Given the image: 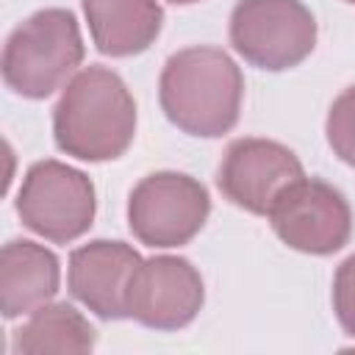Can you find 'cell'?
<instances>
[{"label": "cell", "instance_id": "cell-13", "mask_svg": "<svg viewBox=\"0 0 355 355\" xmlns=\"http://www.w3.org/2000/svg\"><path fill=\"white\" fill-rule=\"evenodd\" d=\"M94 347V327L67 302L42 305L17 330L14 349L22 355L47 352H89Z\"/></svg>", "mask_w": 355, "mask_h": 355}, {"label": "cell", "instance_id": "cell-5", "mask_svg": "<svg viewBox=\"0 0 355 355\" xmlns=\"http://www.w3.org/2000/svg\"><path fill=\"white\" fill-rule=\"evenodd\" d=\"M17 214L25 227L44 239L72 241L92 227L94 186L83 172L61 161H39L22 180Z\"/></svg>", "mask_w": 355, "mask_h": 355}, {"label": "cell", "instance_id": "cell-16", "mask_svg": "<svg viewBox=\"0 0 355 355\" xmlns=\"http://www.w3.org/2000/svg\"><path fill=\"white\" fill-rule=\"evenodd\" d=\"M172 3H194V0H172Z\"/></svg>", "mask_w": 355, "mask_h": 355}, {"label": "cell", "instance_id": "cell-17", "mask_svg": "<svg viewBox=\"0 0 355 355\" xmlns=\"http://www.w3.org/2000/svg\"><path fill=\"white\" fill-rule=\"evenodd\" d=\"M347 3H355V0H347Z\"/></svg>", "mask_w": 355, "mask_h": 355}, {"label": "cell", "instance_id": "cell-11", "mask_svg": "<svg viewBox=\"0 0 355 355\" xmlns=\"http://www.w3.org/2000/svg\"><path fill=\"white\" fill-rule=\"evenodd\" d=\"M58 291V261L33 241H8L0 252V311L6 319L31 313Z\"/></svg>", "mask_w": 355, "mask_h": 355}, {"label": "cell", "instance_id": "cell-6", "mask_svg": "<svg viewBox=\"0 0 355 355\" xmlns=\"http://www.w3.org/2000/svg\"><path fill=\"white\" fill-rule=\"evenodd\" d=\"M211 211L208 191L189 175H147L128 202V222L139 241L150 247H180L200 233Z\"/></svg>", "mask_w": 355, "mask_h": 355}, {"label": "cell", "instance_id": "cell-3", "mask_svg": "<svg viewBox=\"0 0 355 355\" xmlns=\"http://www.w3.org/2000/svg\"><path fill=\"white\" fill-rule=\"evenodd\" d=\"M83 42L78 22L64 8H44L28 17L6 42L3 80L22 97L53 94L80 64Z\"/></svg>", "mask_w": 355, "mask_h": 355}, {"label": "cell", "instance_id": "cell-8", "mask_svg": "<svg viewBox=\"0 0 355 355\" xmlns=\"http://www.w3.org/2000/svg\"><path fill=\"white\" fill-rule=\"evenodd\" d=\"M302 178L297 155L269 139H236L219 164L222 194L252 214H269L277 197Z\"/></svg>", "mask_w": 355, "mask_h": 355}, {"label": "cell", "instance_id": "cell-12", "mask_svg": "<svg viewBox=\"0 0 355 355\" xmlns=\"http://www.w3.org/2000/svg\"><path fill=\"white\" fill-rule=\"evenodd\" d=\"M92 39L105 55H133L153 44L164 11L155 0H83Z\"/></svg>", "mask_w": 355, "mask_h": 355}, {"label": "cell", "instance_id": "cell-10", "mask_svg": "<svg viewBox=\"0 0 355 355\" xmlns=\"http://www.w3.org/2000/svg\"><path fill=\"white\" fill-rule=\"evenodd\" d=\"M141 258L122 241H92L69 255V291L103 319L128 316V288Z\"/></svg>", "mask_w": 355, "mask_h": 355}, {"label": "cell", "instance_id": "cell-1", "mask_svg": "<svg viewBox=\"0 0 355 355\" xmlns=\"http://www.w3.org/2000/svg\"><path fill=\"white\" fill-rule=\"evenodd\" d=\"M55 144L80 161L119 158L136 133V103L122 78L105 67L78 72L55 111Z\"/></svg>", "mask_w": 355, "mask_h": 355}, {"label": "cell", "instance_id": "cell-4", "mask_svg": "<svg viewBox=\"0 0 355 355\" xmlns=\"http://www.w3.org/2000/svg\"><path fill=\"white\" fill-rule=\"evenodd\" d=\"M236 53L261 69H288L316 44L313 14L300 0H239L230 14Z\"/></svg>", "mask_w": 355, "mask_h": 355}, {"label": "cell", "instance_id": "cell-9", "mask_svg": "<svg viewBox=\"0 0 355 355\" xmlns=\"http://www.w3.org/2000/svg\"><path fill=\"white\" fill-rule=\"evenodd\" d=\"M202 305V280L186 258L141 261L128 288V316L155 330L189 324Z\"/></svg>", "mask_w": 355, "mask_h": 355}, {"label": "cell", "instance_id": "cell-14", "mask_svg": "<svg viewBox=\"0 0 355 355\" xmlns=\"http://www.w3.org/2000/svg\"><path fill=\"white\" fill-rule=\"evenodd\" d=\"M327 141L333 153L355 166V86L341 92L327 114Z\"/></svg>", "mask_w": 355, "mask_h": 355}, {"label": "cell", "instance_id": "cell-7", "mask_svg": "<svg viewBox=\"0 0 355 355\" xmlns=\"http://www.w3.org/2000/svg\"><path fill=\"white\" fill-rule=\"evenodd\" d=\"M275 233L294 250L330 255L341 250L352 233V214L341 191L322 180L300 178L269 211Z\"/></svg>", "mask_w": 355, "mask_h": 355}, {"label": "cell", "instance_id": "cell-15", "mask_svg": "<svg viewBox=\"0 0 355 355\" xmlns=\"http://www.w3.org/2000/svg\"><path fill=\"white\" fill-rule=\"evenodd\" d=\"M333 305H336V316L344 333L355 336V255H349L336 272Z\"/></svg>", "mask_w": 355, "mask_h": 355}, {"label": "cell", "instance_id": "cell-2", "mask_svg": "<svg viewBox=\"0 0 355 355\" xmlns=\"http://www.w3.org/2000/svg\"><path fill=\"white\" fill-rule=\"evenodd\" d=\"M244 78L219 47H186L161 72V108L172 125L191 136L227 133L241 108Z\"/></svg>", "mask_w": 355, "mask_h": 355}]
</instances>
